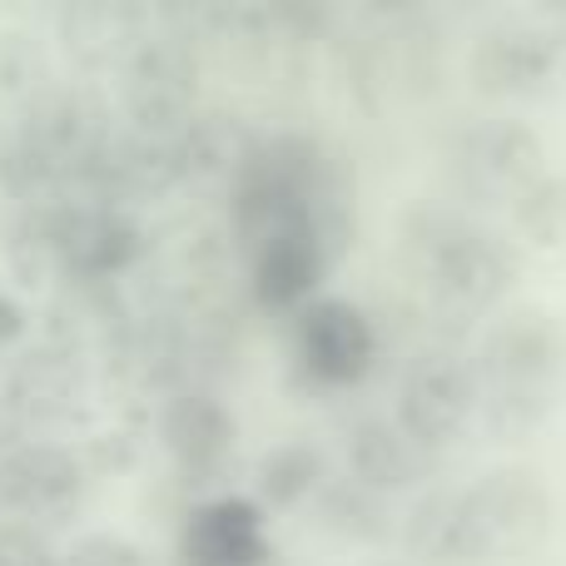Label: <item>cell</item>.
I'll list each match as a JSON object with an SVG mask.
<instances>
[{"label": "cell", "mask_w": 566, "mask_h": 566, "mask_svg": "<svg viewBox=\"0 0 566 566\" xmlns=\"http://www.w3.org/2000/svg\"><path fill=\"white\" fill-rule=\"evenodd\" d=\"M50 244L60 249L70 274L80 279H119L129 264L139 259L145 249V234H139L135 219L125 214H75V219H60L55 239Z\"/></svg>", "instance_id": "2e32d148"}, {"label": "cell", "mask_w": 566, "mask_h": 566, "mask_svg": "<svg viewBox=\"0 0 566 566\" xmlns=\"http://www.w3.org/2000/svg\"><path fill=\"white\" fill-rule=\"evenodd\" d=\"M378 323L348 293H318L289 313V363L308 392H353L378 368Z\"/></svg>", "instance_id": "8992f818"}, {"label": "cell", "mask_w": 566, "mask_h": 566, "mask_svg": "<svg viewBox=\"0 0 566 566\" xmlns=\"http://www.w3.org/2000/svg\"><path fill=\"white\" fill-rule=\"evenodd\" d=\"M15 338H25V308L10 293H0V348H10Z\"/></svg>", "instance_id": "7402d4cb"}, {"label": "cell", "mask_w": 566, "mask_h": 566, "mask_svg": "<svg viewBox=\"0 0 566 566\" xmlns=\"http://www.w3.org/2000/svg\"><path fill=\"white\" fill-rule=\"evenodd\" d=\"M343 472L358 478L363 488L382 492V497H402V492H422L438 478V452L412 442L408 432L392 422V412H363L343 432Z\"/></svg>", "instance_id": "8fae6325"}, {"label": "cell", "mask_w": 566, "mask_h": 566, "mask_svg": "<svg viewBox=\"0 0 566 566\" xmlns=\"http://www.w3.org/2000/svg\"><path fill=\"white\" fill-rule=\"evenodd\" d=\"M468 80L482 99L537 105L566 95V25L557 20H497L472 40Z\"/></svg>", "instance_id": "52a82bcc"}, {"label": "cell", "mask_w": 566, "mask_h": 566, "mask_svg": "<svg viewBox=\"0 0 566 566\" xmlns=\"http://www.w3.org/2000/svg\"><path fill=\"white\" fill-rule=\"evenodd\" d=\"M80 468L60 448H20L0 462V502L30 522H60L80 502Z\"/></svg>", "instance_id": "4fadbf2b"}, {"label": "cell", "mask_w": 566, "mask_h": 566, "mask_svg": "<svg viewBox=\"0 0 566 566\" xmlns=\"http://www.w3.org/2000/svg\"><path fill=\"white\" fill-rule=\"evenodd\" d=\"M303 512L313 517V527L323 537L343 542V547H388V542H398V507H392V497L363 488L348 472H328Z\"/></svg>", "instance_id": "5bb4252c"}, {"label": "cell", "mask_w": 566, "mask_h": 566, "mask_svg": "<svg viewBox=\"0 0 566 566\" xmlns=\"http://www.w3.org/2000/svg\"><path fill=\"white\" fill-rule=\"evenodd\" d=\"M537 6L542 20H557V25H566V0H532Z\"/></svg>", "instance_id": "cb8c5ba5"}, {"label": "cell", "mask_w": 566, "mask_h": 566, "mask_svg": "<svg viewBox=\"0 0 566 566\" xmlns=\"http://www.w3.org/2000/svg\"><path fill=\"white\" fill-rule=\"evenodd\" d=\"M159 442H165V452L175 458L179 472L209 478V472H219L234 458L239 422L214 392H179L159 412Z\"/></svg>", "instance_id": "7c38bea8"}, {"label": "cell", "mask_w": 566, "mask_h": 566, "mask_svg": "<svg viewBox=\"0 0 566 566\" xmlns=\"http://www.w3.org/2000/svg\"><path fill=\"white\" fill-rule=\"evenodd\" d=\"M552 169L547 139L517 115H488L458 129L448 149V179L462 209L488 214V209H512L542 175Z\"/></svg>", "instance_id": "5b68a950"}, {"label": "cell", "mask_w": 566, "mask_h": 566, "mask_svg": "<svg viewBox=\"0 0 566 566\" xmlns=\"http://www.w3.org/2000/svg\"><path fill=\"white\" fill-rule=\"evenodd\" d=\"M328 472H333V458L318 442L283 438L254 462V502L264 512H303Z\"/></svg>", "instance_id": "e0dca14e"}, {"label": "cell", "mask_w": 566, "mask_h": 566, "mask_svg": "<svg viewBox=\"0 0 566 566\" xmlns=\"http://www.w3.org/2000/svg\"><path fill=\"white\" fill-rule=\"evenodd\" d=\"M229 224H234L239 249L279 229H323L343 249L353 224L348 169L303 135L249 145L229 175Z\"/></svg>", "instance_id": "7a4b0ae2"}, {"label": "cell", "mask_w": 566, "mask_h": 566, "mask_svg": "<svg viewBox=\"0 0 566 566\" xmlns=\"http://www.w3.org/2000/svg\"><path fill=\"white\" fill-rule=\"evenodd\" d=\"M478 428L502 448L537 438L566 402V323L552 308L492 313L478 353Z\"/></svg>", "instance_id": "6da1fadb"}, {"label": "cell", "mask_w": 566, "mask_h": 566, "mask_svg": "<svg viewBox=\"0 0 566 566\" xmlns=\"http://www.w3.org/2000/svg\"><path fill=\"white\" fill-rule=\"evenodd\" d=\"M65 566H149L145 552L125 537H109V532H95V537H80L75 547L65 552Z\"/></svg>", "instance_id": "ffe728a7"}, {"label": "cell", "mask_w": 566, "mask_h": 566, "mask_svg": "<svg viewBox=\"0 0 566 566\" xmlns=\"http://www.w3.org/2000/svg\"><path fill=\"white\" fill-rule=\"evenodd\" d=\"M557 527L547 478L517 462L448 488V566H507L537 557Z\"/></svg>", "instance_id": "277c9868"}, {"label": "cell", "mask_w": 566, "mask_h": 566, "mask_svg": "<svg viewBox=\"0 0 566 566\" xmlns=\"http://www.w3.org/2000/svg\"><path fill=\"white\" fill-rule=\"evenodd\" d=\"M507 219H512V234L527 249H542V254L566 249V175L562 169H547V175L507 209Z\"/></svg>", "instance_id": "d6986e66"}, {"label": "cell", "mask_w": 566, "mask_h": 566, "mask_svg": "<svg viewBox=\"0 0 566 566\" xmlns=\"http://www.w3.org/2000/svg\"><path fill=\"white\" fill-rule=\"evenodd\" d=\"M392 422L428 452H448L478 428V378L472 358L452 348H422L402 363L392 388Z\"/></svg>", "instance_id": "ba28073f"}, {"label": "cell", "mask_w": 566, "mask_h": 566, "mask_svg": "<svg viewBox=\"0 0 566 566\" xmlns=\"http://www.w3.org/2000/svg\"><path fill=\"white\" fill-rule=\"evenodd\" d=\"M60 30L80 60L105 65L135 45V6L129 0H60Z\"/></svg>", "instance_id": "ac0fdd59"}, {"label": "cell", "mask_w": 566, "mask_h": 566, "mask_svg": "<svg viewBox=\"0 0 566 566\" xmlns=\"http://www.w3.org/2000/svg\"><path fill=\"white\" fill-rule=\"evenodd\" d=\"M398 239H402V259H408L412 279L448 313L482 318V313H497L507 303V293L517 289L522 264L512 239L488 229L462 205L422 199V205H412L402 214Z\"/></svg>", "instance_id": "3957f363"}, {"label": "cell", "mask_w": 566, "mask_h": 566, "mask_svg": "<svg viewBox=\"0 0 566 566\" xmlns=\"http://www.w3.org/2000/svg\"><path fill=\"white\" fill-rule=\"evenodd\" d=\"M333 259H338V244L323 229H279V234L244 249L249 298L269 318H289V313H298L303 303L323 293Z\"/></svg>", "instance_id": "30bf717a"}, {"label": "cell", "mask_w": 566, "mask_h": 566, "mask_svg": "<svg viewBox=\"0 0 566 566\" xmlns=\"http://www.w3.org/2000/svg\"><path fill=\"white\" fill-rule=\"evenodd\" d=\"M368 10H378V15H408V10H418L422 0H363Z\"/></svg>", "instance_id": "603a6c76"}, {"label": "cell", "mask_w": 566, "mask_h": 566, "mask_svg": "<svg viewBox=\"0 0 566 566\" xmlns=\"http://www.w3.org/2000/svg\"><path fill=\"white\" fill-rule=\"evenodd\" d=\"M195 105V65L175 45H139L129 60V109L145 129L189 125Z\"/></svg>", "instance_id": "9a60e30c"}, {"label": "cell", "mask_w": 566, "mask_h": 566, "mask_svg": "<svg viewBox=\"0 0 566 566\" xmlns=\"http://www.w3.org/2000/svg\"><path fill=\"white\" fill-rule=\"evenodd\" d=\"M363 566H412V562H363Z\"/></svg>", "instance_id": "d4e9b609"}, {"label": "cell", "mask_w": 566, "mask_h": 566, "mask_svg": "<svg viewBox=\"0 0 566 566\" xmlns=\"http://www.w3.org/2000/svg\"><path fill=\"white\" fill-rule=\"evenodd\" d=\"M0 566H65L30 527H0Z\"/></svg>", "instance_id": "44dd1931"}, {"label": "cell", "mask_w": 566, "mask_h": 566, "mask_svg": "<svg viewBox=\"0 0 566 566\" xmlns=\"http://www.w3.org/2000/svg\"><path fill=\"white\" fill-rule=\"evenodd\" d=\"M179 566H274V532L254 492H209L179 522Z\"/></svg>", "instance_id": "9c48e42d"}]
</instances>
